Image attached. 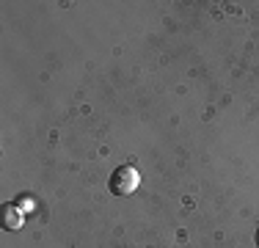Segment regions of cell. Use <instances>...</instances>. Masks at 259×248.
<instances>
[{
    "label": "cell",
    "instance_id": "3",
    "mask_svg": "<svg viewBox=\"0 0 259 248\" xmlns=\"http://www.w3.org/2000/svg\"><path fill=\"white\" fill-rule=\"evenodd\" d=\"M256 245H259V229H256Z\"/></svg>",
    "mask_w": 259,
    "mask_h": 248
},
{
    "label": "cell",
    "instance_id": "2",
    "mask_svg": "<svg viewBox=\"0 0 259 248\" xmlns=\"http://www.w3.org/2000/svg\"><path fill=\"white\" fill-rule=\"evenodd\" d=\"M20 223H22L20 213H17L14 207H6V213H3V226H6V229H20Z\"/></svg>",
    "mask_w": 259,
    "mask_h": 248
},
{
    "label": "cell",
    "instance_id": "1",
    "mask_svg": "<svg viewBox=\"0 0 259 248\" xmlns=\"http://www.w3.org/2000/svg\"><path fill=\"white\" fill-rule=\"evenodd\" d=\"M138 182H141V177L133 166H119V169L113 171V177H110V190H113L116 196H130L138 188Z\"/></svg>",
    "mask_w": 259,
    "mask_h": 248
}]
</instances>
